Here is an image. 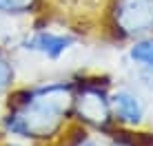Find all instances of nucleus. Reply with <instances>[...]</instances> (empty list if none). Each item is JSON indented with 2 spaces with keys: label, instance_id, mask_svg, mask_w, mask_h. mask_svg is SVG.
Returning <instances> with one entry per match:
<instances>
[{
  "label": "nucleus",
  "instance_id": "0eeeda50",
  "mask_svg": "<svg viewBox=\"0 0 153 146\" xmlns=\"http://www.w3.org/2000/svg\"><path fill=\"white\" fill-rule=\"evenodd\" d=\"M38 4V0H0V13L7 15H22L31 13Z\"/></svg>",
  "mask_w": 153,
  "mask_h": 146
},
{
  "label": "nucleus",
  "instance_id": "39448f33",
  "mask_svg": "<svg viewBox=\"0 0 153 146\" xmlns=\"http://www.w3.org/2000/svg\"><path fill=\"white\" fill-rule=\"evenodd\" d=\"M111 104V111L115 113V117L120 122H126V124H140L142 122V115H144V108H142L140 100L129 91H118L113 93V97L109 100Z\"/></svg>",
  "mask_w": 153,
  "mask_h": 146
},
{
  "label": "nucleus",
  "instance_id": "7ed1b4c3",
  "mask_svg": "<svg viewBox=\"0 0 153 146\" xmlns=\"http://www.w3.org/2000/svg\"><path fill=\"white\" fill-rule=\"evenodd\" d=\"M78 115L84 122L93 124V126H104L109 122V113H111V104L104 97V93L98 86H87L78 95Z\"/></svg>",
  "mask_w": 153,
  "mask_h": 146
},
{
  "label": "nucleus",
  "instance_id": "20e7f679",
  "mask_svg": "<svg viewBox=\"0 0 153 146\" xmlns=\"http://www.w3.org/2000/svg\"><path fill=\"white\" fill-rule=\"evenodd\" d=\"M71 44H73V35L53 33V31H36L31 38L25 40V49L38 51V53L47 55V58H51V60L60 58Z\"/></svg>",
  "mask_w": 153,
  "mask_h": 146
},
{
  "label": "nucleus",
  "instance_id": "f257e3e1",
  "mask_svg": "<svg viewBox=\"0 0 153 146\" xmlns=\"http://www.w3.org/2000/svg\"><path fill=\"white\" fill-rule=\"evenodd\" d=\"M71 102V88L67 84H51L29 91L27 100H20L4 117V126L11 135L20 137H51L62 126Z\"/></svg>",
  "mask_w": 153,
  "mask_h": 146
},
{
  "label": "nucleus",
  "instance_id": "6e6552de",
  "mask_svg": "<svg viewBox=\"0 0 153 146\" xmlns=\"http://www.w3.org/2000/svg\"><path fill=\"white\" fill-rule=\"evenodd\" d=\"M13 80V69H11V62L4 58V53L0 51V93H4L9 88Z\"/></svg>",
  "mask_w": 153,
  "mask_h": 146
},
{
  "label": "nucleus",
  "instance_id": "9d476101",
  "mask_svg": "<svg viewBox=\"0 0 153 146\" xmlns=\"http://www.w3.org/2000/svg\"><path fill=\"white\" fill-rule=\"evenodd\" d=\"M9 146H18V144H9Z\"/></svg>",
  "mask_w": 153,
  "mask_h": 146
},
{
  "label": "nucleus",
  "instance_id": "f03ea898",
  "mask_svg": "<svg viewBox=\"0 0 153 146\" xmlns=\"http://www.w3.org/2000/svg\"><path fill=\"white\" fill-rule=\"evenodd\" d=\"M113 24L126 38H144L153 33V0H115Z\"/></svg>",
  "mask_w": 153,
  "mask_h": 146
},
{
  "label": "nucleus",
  "instance_id": "1a4fd4ad",
  "mask_svg": "<svg viewBox=\"0 0 153 146\" xmlns=\"http://www.w3.org/2000/svg\"><path fill=\"white\" fill-rule=\"evenodd\" d=\"M73 146H102V144H98V142H93V139H80V142H76Z\"/></svg>",
  "mask_w": 153,
  "mask_h": 146
},
{
  "label": "nucleus",
  "instance_id": "423d86ee",
  "mask_svg": "<svg viewBox=\"0 0 153 146\" xmlns=\"http://www.w3.org/2000/svg\"><path fill=\"white\" fill-rule=\"evenodd\" d=\"M129 55L133 62H138V64L146 66L149 71H153V38H149V35L138 38L133 42V46H131Z\"/></svg>",
  "mask_w": 153,
  "mask_h": 146
}]
</instances>
